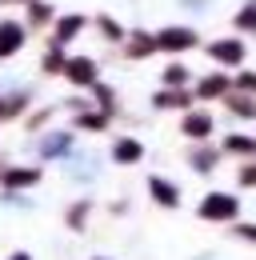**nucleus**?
Here are the masks:
<instances>
[{
    "instance_id": "f8f14e48",
    "label": "nucleus",
    "mask_w": 256,
    "mask_h": 260,
    "mask_svg": "<svg viewBox=\"0 0 256 260\" xmlns=\"http://www.w3.org/2000/svg\"><path fill=\"white\" fill-rule=\"evenodd\" d=\"M76 28H80V16H72V20H60V32H56V36H60V40H68V36L76 32Z\"/></svg>"
},
{
    "instance_id": "a211bd4d",
    "label": "nucleus",
    "mask_w": 256,
    "mask_h": 260,
    "mask_svg": "<svg viewBox=\"0 0 256 260\" xmlns=\"http://www.w3.org/2000/svg\"><path fill=\"white\" fill-rule=\"evenodd\" d=\"M240 180H244V184H256V168H248V172H244Z\"/></svg>"
},
{
    "instance_id": "dca6fc26",
    "label": "nucleus",
    "mask_w": 256,
    "mask_h": 260,
    "mask_svg": "<svg viewBox=\"0 0 256 260\" xmlns=\"http://www.w3.org/2000/svg\"><path fill=\"white\" fill-rule=\"evenodd\" d=\"M32 20H36V24L48 20V8H44V4H32Z\"/></svg>"
},
{
    "instance_id": "f257e3e1",
    "label": "nucleus",
    "mask_w": 256,
    "mask_h": 260,
    "mask_svg": "<svg viewBox=\"0 0 256 260\" xmlns=\"http://www.w3.org/2000/svg\"><path fill=\"white\" fill-rule=\"evenodd\" d=\"M200 216H204V220H232V216H236V200H232L228 192L204 196V204H200Z\"/></svg>"
},
{
    "instance_id": "6ab92c4d",
    "label": "nucleus",
    "mask_w": 256,
    "mask_h": 260,
    "mask_svg": "<svg viewBox=\"0 0 256 260\" xmlns=\"http://www.w3.org/2000/svg\"><path fill=\"white\" fill-rule=\"evenodd\" d=\"M12 260H32V256H28V252H16V256H12Z\"/></svg>"
},
{
    "instance_id": "f3484780",
    "label": "nucleus",
    "mask_w": 256,
    "mask_h": 260,
    "mask_svg": "<svg viewBox=\"0 0 256 260\" xmlns=\"http://www.w3.org/2000/svg\"><path fill=\"white\" fill-rule=\"evenodd\" d=\"M236 232H240L244 240H256V224H240V228H236Z\"/></svg>"
},
{
    "instance_id": "20e7f679",
    "label": "nucleus",
    "mask_w": 256,
    "mask_h": 260,
    "mask_svg": "<svg viewBox=\"0 0 256 260\" xmlns=\"http://www.w3.org/2000/svg\"><path fill=\"white\" fill-rule=\"evenodd\" d=\"M148 188H152V196H156V204H164V208H176V204H180L176 188H172L168 180H160V176H152V180H148Z\"/></svg>"
},
{
    "instance_id": "2eb2a0df",
    "label": "nucleus",
    "mask_w": 256,
    "mask_h": 260,
    "mask_svg": "<svg viewBox=\"0 0 256 260\" xmlns=\"http://www.w3.org/2000/svg\"><path fill=\"white\" fill-rule=\"evenodd\" d=\"M80 128H104V116H84Z\"/></svg>"
},
{
    "instance_id": "ddd939ff",
    "label": "nucleus",
    "mask_w": 256,
    "mask_h": 260,
    "mask_svg": "<svg viewBox=\"0 0 256 260\" xmlns=\"http://www.w3.org/2000/svg\"><path fill=\"white\" fill-rule=\"evenodd\" d=\"M184 72H188V68L172 64V68H168V72H164V80H168V84H184Z\"/></svg>"
},
{
    "instance_id": "f03ea898",
    "label": "nucleus",
    "mask_w": 256,
    "mask_h": 260,
    "mask_svg": "<svg viewBox=\"0 0 256 260\" xmlns=\"http://www.w3.org/2000/svg\"><path fill=\"white\" fill-rule=\"evenodd\" d=\"M160 48H168V52H180V48H192L196 44V32H188V28H164V32L156 36Z\"/></svg>"
},
{
    "instance_id": "0eeeda50",
    "label": "nucleus",
    "mask_w": 256,
    "mask_h": 260,
    "mask_svg": "<svg viewBox=\"0 0 256 260\" xmlns=\"http://www.w3.org/2000/svg\"><path fill=\"white\" fill-rule=\"evenodd\" d=\"M208 128H212V120H208L204 112H200V116H188V120H184V132H188V136H196V140H200V136H208Z\"/></svg>"
},
{
    "instance_id": "9d476101",
    "label": "nucleus",
    "mask_w": 256,
    "mask_h": 260,
    "mask_svg": "<svg viewBox=\"0 0 256 260\" xmlns=\"http://www.w3.org/2000/svg\"><path fill=\"white\" fill-rule=\"evenodd\" d=\"M224 148H228V152H252L256 144H252V140H244V136H232V140H224Z\"/></svg>"
},
{
    "instance_id": "4468645a",
    "label": "nucleus",
    "mask_w": 256,
    "mask_h": 260,
    "mask_svg": "<svg viewBox=\"0 0 256 260\" xmlns=\"http://www.w3.org/2000/svg\"><path fill=\"white\" fill-rule=\"evenodd\" d=\"M220 88H224V76H216V80H208V84H200V92H204V96H216Z\"/></svg>"
},
{
    "instance_id": "423d86ee",
    "label": "nucleus",
    "mask_w": 256,
    "mask_h": 260,
    "mask_svg": "<svg viewBox=\"0 0 256 260\" xmlns=\"http://www.w3.org/2000/svg\"><path fill=\"white\" fill-rule=\"evenodd\" d=\"M64 72H68V76H72L76 84H88L96 68H92V60H84V56H76V60H68V68H64Z\"/></svg>"
},
{
    "instance_id": "9b49d317",
    "label": "nucleus",
    "mask_w": 256,
    "mask_h": 260,
    "mask_svg": "<svg viewBox=\"0 0 256 260\" xmlns=\"http://www.w3.org/2000/svg\"><path fill=\"white\" fill-rule=\"evenodd\" d=\"M240 28H256V4H244V12H240Z\"/></svg>"
},
{
    "instance_id": "7ed1b4c3",
    "label": "nucleus",
    "mask_w": 256,
    "mask_h": 260,
    "mask_svg": "<svg viewBox=\"0 0 256 260\" xmlns=\"http://www.w3.org/2000/svg\"><path fill=\"white\" fill-rule=\"evenodd\" d=\"M20 24H12V20H4L0 24V56H12L16 48H20Z\"/></svg>"
},
{
    "instance_id": "39448f33",
    "label": "nucleus",
    "mask_w": 256,
    "mask_h": 260,
    "mask_svg": "<svg viewBox=\"0 0 256 260\" xmlns=\"http://www.w3.org/2000/svg\"><path fill=\"white\" fill-rule=\"evenodd\" d=\"M36 180H40V168H12V172H4L8 188H24V184H36Z\"/></svg>"
},
{
    "instance_id": "6e6552de",
    "label": "nucleus",
    "mask_w": 256,
    "mask_h": 260,
    "mask_svg": "<svg viewBox=\"0 0 256 260\" xmlns=\"http://www.w3.org/2000/svg\"><path fill=\"white\" fill-rule=\"evenodd\" d=\"M116 160H120V164L140 160V144H136V140H120V144H116Z\"/></svg>"
},
{
    "instance_id": "1a4fd4ad",
    "label": "nucleus",
    "mask_w": 256,
    "mask_h": 260,
    "mask_svg": "<svg viewBox=\"0 0 256 260\" xmlns=\"http://www.w3.org/2000/svg\"><path fill=\"white\" fill-rule=\"evenodd\" d=\"M212 56H216V60H240V44H236V40L216 44V48H212Z\"/></svg>"
}]
</instances>
